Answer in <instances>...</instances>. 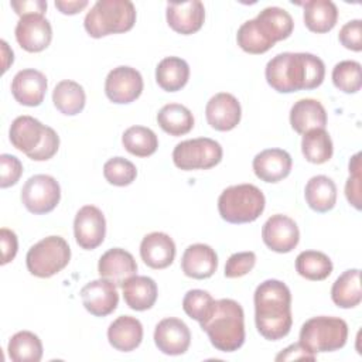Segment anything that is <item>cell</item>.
<instances>
[{
    "mask_svg": "<svg viewBox=\"0 0 362 362\" xmlns=\"http://www.w3.org/2000/svg\"><path fill=\"white\" fill-rule=\"evenodd\" d=\"M267 83L280 93L318 88L325 78L321 58L310 52H281L266 65Z\"/></svg>",
    "mask_w": 362,
    "mask_h": 362,
    "instance_id": "1",
    "label": "cell"
},
{
    "mask_svg": "<svg viewBox=\"0 0 362 362\" xmlns=\"http://www.w3.org/2000/svg\"><path fill=\"white\" fill-rule=\"evenodd\" d=\"M253 301L259 334L269 341L284 338L293 324L290 288L280 280H264L256 287Z\"/></svg>",
    "mask_w": 362,
    "mask_h": 362,
    "instance_id": "2",
    "label": "cell"
},
{
    "mask_svg": "<svg viewBox=\"0 0 362 362\" xmlns=\"http://www.w3.org/2000/svg\"><path fill=\"white\" fill-rule=\"evenodd\" d=\"M199 324L218 351L233 352L245 342L243 308L232 298L215 300L211 313Z\"/></svg>",
    "mask_w": 362,
    "mask_h": 362,
    "instance_id": "3",
    "label": "cell"
},
{
    "mask_svg": "<svg viewBox=\"0 0 362 362\" xmlns=\"http://www.w3.org/2000/svg\"><path fill=\"white\" fill-rule=\"evenodd\" d=\"M136 23V8L129 0H98L86 13L83 27L93 38L126 33Z\"/></svg>",
    "mask_w": 362,
    "mask_h": 362,
    "instance_id": "4",
    "label": "cell"
},
{
    "mask_svg": "<svg viewBox=\"0 0 362 362\" xmlns=\"http://www.w3.org/2000/svg\"><path fill=\"white\" fill-rule=\"evenodd\" d=\"M266 199L260 188L253 184H238L225 188L218 198V211L229 223L256 221L264 211Z\"/></svg>",
    "mask_w": 362,
    "mask_h": 362,
    "instance_id": "5",
    "label": "cell"
},
{
    "mask_svg": "<svg viewBox=\"0 0 362 362\" xmlns=\"http://www.w3.org/2000/svg\"><path fill=\"white\" fill-rule=\"evenodd\" d=\"M348 324L339 317H313L300 329V344L310 352H332L346 344Z\"/></svg>",
    "mask_w": 362,
    "mask_h": 362,
    "instance_id": "6",
    "label": "cell"
},
{
    "mask_svg": "<svg viewBox=\"0 0 362 362\" xmlns=\"http://www.w3.org/2000/svg\"><path fill=\"white\" fill-rule=\"evenodd\" d=\"M71 260L68 242L61 236H47L33 245L25 256L28 272L40 279H48L59 273Z\"/></svg>",
    "mask_w": 362,
    "mask_h": 362,
    "instance_id": "7",
    "label": "cell"
},
{
    "mask_svg": "<svg viewBox=\"0 0 362 362\" xmlns=\"http://www.w3.org/2000/svg\"><path fill=\"white\" fill-rule=\"evenodd\" d=\"M222 147L209 137H198L178 143L173 150L175 167L184 171L208 170L222 160Z\"/></svg>",
    "mask_w": 362,
    "mask_h": 362,
    "instance_id": "8",
    "label": "cell"
},
{
    "mask_svg": "<svg viewBox=\"0 0 362 362\" xmlns=\"http://www.w3.org/2000/svg\"><path fill=\"white\" fill-rule=\"evenodd\" d=\"M61 188L58 181L47 174L30 177L21 189L23 205L35 215L48 214L58 205Z\"/></svg>",
    "mask_w": 362,
    "mask_h": 362,
    "instance_id": "9",
    "label": "cell"
},
{
    "mask_svg": "<svg viewBox=\"0 0 362 362\" xmlns=\"http://www.w3.org/2000/svg\"><path fill=\"white\" fill-rule=\"evenodd\" d=\"M143 78L136 68H113L105 81V93L107 99L117 105H126L136 100L143 92Z\"/></svg>",
    "mask_w": 362,
    "mask_h": 362,
    "instance_id": "10",
    "label": "cell"
},
{
    "mask_svg": "<svg viewBox=\"0 0 362 362\" xmlns=\"http://www.w3.org/2000/svg\"><path fill=\"white\" fill-rule=\"evenodd\" d=\"M74 235L76 243L85 250L100 246L106 235V221L102 211L95 205L82 206L74 219Z\"/></svg>",
    "mask_w": 362,
    "mask_h": 362,
    "instance_id": "11",
    "label": "cell"
},
{
    "mask_svg": "<svg viewBox=\"0 0 362 362\" xmlns=\"http://www.w3.org/2000/svg\"><path fill=\"white\" fill-rule=\"evenodd\" d=\"M262 238L264 245L277 253L291 252L300 240V230L297 223L287 215H272L262 228Z\"/></svg>",
    "mask_w": 362,
    "mask_h": 362,
    "instance_id": "12",
    "label": "cell"
},
{
    "mask_svg": "<svg viewBox=\"0 0 362 362\" xmlns=\"http://www.w3.org/2000/svg\"><path fill=\"white\" fill-rule=\"evenodd\" d=\"M14 34L18 45L28 52L44 51L52 40L51 24L41 14H28L20 17Z\"/></svg>",
    "mask_w": 362,
    "mask_h": 362,
    "instance_id": "13",
    "label": "cell"
},
{
    "mask_svg": "<svg viewBox=\"0 0 362 362\" xmlns=\"http://www.w3.org/2000/svg\"><path fill=\"white\" fill-rule=\"evenodd\" d=\"M81 297L86 311L95 317L112 314L119 304L116 286L103 277L85 284L81 290Z\"/></svg>",
    "mask_w": 362,
    "mask_h": 362,
    "instance_id": "14",
    "label": "cell"
},
{
    "mask_svg": "<svg viewBox=\"0 0 362 362\" xmlns=\"http://www.w3.org/2000/svg\"><path fill=\"white\" fill-rule=\"evenodd\" d=\"M154 342L165 355H182L191 344V332L184 321L168 317L161 320L154 329Z\"/></svg>",
    "mask_w": 362,
    "mask_h": 362,
    "instance_id": "15",
    "label": "cell"
},
{
    "mask_svg": "<svg viewBox=\"0 0 362 362\" xmlns=\"http://www.w3.org/2000/svg\"><path fill=\"white\" fill-rule=\"evenodd\" d=\"M242 116L240 103L228 92L214 95L205 107V117L208 124L218 132H229L235 129Z\"/></svg>",
    "mask_w": 362,
    "mask_h": 362,
    "instance_id": "16",
    "label": "cell"
},
{
    "mask_svg": "<svg viewBox=\"0 0 362 362\" xmlns=\"http://www.w3.org/2000/svg\"><path fill=\"white\" fill-rule=\"evenodd\" d=\"M99 276L112 281L116 287L123 284L137 273V263L133 255L122 247H112L105 252L98 263Z\"/></svg>",
    "mask_w": 362,
    "mask_h": 362,
    "instance_id": "17",
    "label": "cell"
},
{
    "mask_svg": "<svg viewBox=\"0 0 362 362\" xmlns=\"http://www.w3.org/2000/svg\"><path fill=\"white\" fill-rule=\"evenodd\" d=\"M165 17L175 33L189 35L201 30L205 20V7L199 0L168 3Z\"/></svg>",
    "mask_w": 362,
    "mask_h": 362,
    "instance_id": "18",
    "label": "cell"
},
{
    "mask_svg": "<svg viewBox=\"0 0 362 362\" xmlns=\"http://www.w3.org/2000/svg\"><path fill=\"white\" fill-rule=\"evenodd\" d=\"M47 78L37 69H21L11 81V93L14 99L24 106H38L42 103L47 92Z\"/></svg>",
    "mask_w": 362,
    "mask_h": 362,
    "instance_id": "19",
    "label": "cell"
},
{
    "mask_svg": "<svg viewBox=\"0 0 362 362\" xmlns=\"http://www.w3.org/2000/svg\"><path fill=\"white\" fill-rule=\"evenodd\" d=\"M253 171L264 182H279L284 180L293 165L291 156L283 148H267L253 158Z\"/></svg>",
    "mask_w": 362,
    "mask_h": 362,
    "instance_id": "20",
    "label": "cell"
},
{
    "mask_svg": "<svg viewBox=\"0 0 362 362\" xmlns=\"http://www.w3.org/2000/svg\"><path fill=\"white\" fill-rule=\"evenodd\" d=\"M181 269L185 276L197 280L209 279L218 269L215 250L205 243L189 245L182 255Z\"/></svg>",
    "mask_w": 362,
    "mask_h": 362,
    "instance_id": "21",
    "label": "cell"
},
{
    "mask_svg": "<svg viewBox=\"0 0 362 362\" xmlns=\"http://www.w3.org/2000/svg\"><path fill=\"white\" fill-rule=\"evenodd\" d=\"M141 260L151 269L168 267L175 257V243L164 232H151L140 243Z\"/></svg>",
    "mask_w": 362,
    "mask_h": 362,
    "instance_id": "22",
    "label": "cell"
},
{
    "mask_svg": "<svg viewBox=\"0 0 362 362\" xmlns=\"http://www.w3.org/2000/svg\"><path fill=\"white\" fill-rule=\"evenodd\" d=\"M253 20L260 34L273 45L277 41L288 38L294 28V21L288 11L276 6L263 8Z\"/></svg>",
    "mask_w": 362,
    "mask_h": 362,
    "instance_id": "23",
    "label": "cell"
},
{
    "mask_svg": "<svg viewBox=\"0 0 362 362\" xmlns=\"http://www.w3.org/2000/svg\"><path fill=\"white\" fill-rule=\"evenodd\" d=\"M45 129L47 126H44L40 120L34 119L33 116L24 115L13 120L8 130V137L11 144L17 150L28 156L41 144L45 134Z\"/></svg>",
    "mask_w": 362,
    "mask_h": 362,
    "instance_id": "24",
    "label": "cell"
},
{
    "mask_svg": "<svg viewBox=\"0 0 362 362\" xmlns=\"http://www.w3.org/2000/svg\"><path fill=\"white\" fill-rule=\"evenodd\" d=\"M290 124L298 134H304L313 129H325V107L317 99H300L291 106Z\"/></svg>",
    "mask_w": 362,
    "mask_h": 362,
    "instance_id": "25",
    "label": "cell"
},
{
    "mask_svg": "<svg viewBox=\"0 0 362 362\" xmlns=\"http://www.w3.org/2000/svg\"><path fill=\"white\" fill-rule=\"evenodd\" d=\"M107 339L115 349L130 352L141 344L143 325L134 317L120 315L109 325Z\"/></svg>",
    "mask_w": 362,
    "mask_h": 362,
    "instance_id": "26",
    "label": "cell"
},
{
    "mask_svg": "<svg viewBox=\"0 0 362 362\" xmlns=\"http://www.w3.org/2000/svg\"><path fill=\"white\" fill-rule=\"evenodd\" d=\"M157 284L151 277L133 276L123 284L124 303L136 311L151 308L157 300Z\"/></svg>",
    "mask_w": 362,
    "mask_h": 362,
    "instance_id": "27",
    "label": "cell"
},
{
    "mask_svg": "<svg viewBox=\"0 0 362 362\" xmlns=\"http://www.w3.org/2000/svg\"><path fill=\"white\" fill-rule=\"evenodd\" d=\"M304 24L317 34L331 31L338 20V8L331 0H310L303 4Z\"/></svg>",
    "mask_w": 362,
    "mask_h": 362,
    "instance_id": "28",
    "label": "cell"
},
{
    "mask_svg": "<svg viewBox=\"0 0 362 362\" xmlns=\"http://www.w3.org/2000/svg\"><path fill=\"white\" fill-rule=\"evenodd\" d=\"M304 197L313 211L328 212L337 202V185L327 175H314L305 184Z\"/></svg>",
    "mask_w": 362,
    "mask_h": 362,
    "instance_id": "29",
    "label": "cell"
},
{
    "mask_svg": "<svg viewBox=\"0 0 362 362\" xmlns=\"http://www.w3.org/2000/svg\"><path fill=\"white\" fill-rule=\"evenodd\" d=\"M189 78V66L180 57H167L156 68V81L165 92H177L184 88Z\"/></svg>",
    "mask_w": 362,
    "mask_h": 362,
    "instance_id": "30",
    "label": "cell"
},
{
    "mask_svg": "<svg viewBox=\"0 0 362 362\" xmlns=\"http://www.w3.org/2000/svg\"><path fill=\"white\" fill-rule=\"evenodd\" d=\"M331 298L341 308H354L362 300L361 291V270H345L332 284Z\"/></svg>",
    "mask_w": 362,
    "mask_h": 362,
    "instance_id": "31",
    "label": "cell"
},
{
    "mask_svg": "<svg viewBox=\"0 0 362 362\" xmlns=\"http://www.w3.org/2000/svg\"><path fill=\"white\" fill-rule=\"evenodd\" d=\"M52 102L62 115L74 116L83 110L86 95L78 82L64 79L55 85L52 90Z\"/></svg>",
    "mask_w": 362,
    "mask_h": 362,
    "instance_id": "32",
    "label": "cell"
},
{
    "mask_svg": "<svg viewBox=\"0 0 362 362\" xmlns=\"http://www.w3.org/2000/svg\"><path fill=\"white\" fill-rule=\"evenodd\" d=\"M157 123L170 136H182L192 130L194 116L184 105L167 103L157 113Z\"/></svg>",
    "mask_w": 362,
    "mask_h": 362,
    "instance_id": "33",
    "label": "cell"
},
{
    "mask_svg": "<svg viewBox=\"0 0 362 362\" xmlns=\"http://www.w3.org/2000/svg\"><path fill=\"white\" fill-rule=\"evenodd\" d=\"M7 352L13 362H40L42 358V344L34 332L18 331L10 338Z\"/></svg>",
    "mask_w": 362,
    "mask_h": 362,
    "instance_id": "34",
    "label": "cell"
},
{
    "mask_svg": "<svg viewBox=\"0 0 362 362\" xmlns=\"http://www.w3.org/2000/svg\"><path fill=\"white\" fill-rule=\"evenodd\" d=\"M301 151L307 161L313 164L327 163L334 153L332 140L325 129H313L304 133L301 140Z\"/></svg>",
    "mask_w": 362,
    "mask_h": 362,
    "instance_id": "35",
    "label": "cell"
},
{
    "mask_svg": "<svg viewBox=\"0 0 362 362\" xmlns=\"http://www.w3.org/2000/svg\"><path fill=\"white\" fill-rule=\"evenodd\" d=\"M296 270L307 280L320 281L332 273V262L322 252L304 250L296 257Z\"/></svg>",
    "mask_w": 362,
    "mask_h": 362,
    "instance_id": "36",
    "label": "cell"
},
{
    "mask_svg": "<svg viewBox=\"0 0 362 362\" xmlns=\"http://www.w3.org/2000/svg\"><path fill=\"white\" fill-rule=\"evenodd\" d=\"M123 147L136 157H148L156 153L158 139L156 133L144 126H132L122 136Z\"/></svg>",
    "mask_w": 362,
    "mask_h": 362,
    "instance_id": "37",
    "label": "cell"
},
{
    "mask_svg": "<svg viewBox=\"0 0 362 362\" xmlns=\"http://www.w3.org/2000/svg\"><path fill=\"white\" fill-rule=\"evenodd\" d=\"M332 82L345 93H356L362 86L361 64L356 61H341L332 69Z\"/></svg>",
    "mask_w": 362,
    "mask_h": 362,
    "instance_id": "38",
    "label": "cell"
},
{
    "mask_svg": "<svg viewBox=\"0 0 362 362\" xmlns=\"http://www.w3.org/2000/svg\"><path fill=\"white\" fill-rule=\"evenodd\" d=\"M103 177L116 187L130 185L137 177L136 165L123 157L109 158L103 165Z\"/></svg>",
    "mask_w": 362,
    "mask_h": 362,
    "instance_id": "39",
    "label": "cell"
},
{
    "mask_svg": "<svg viewBox=\"0 0 362 362\" xmlns=\"http://www.w3.org/2000/svg\"><path fill=\"white\" fill-rule=\"evenodd\" d=\"M236 41L238 45L249 54H264L273 47V44L260 34L255 20H247L239 27Z\"/></svg>",
    "mask_w": 362,
    "mask_h": 362,
    "instance_id": "40",
    "label": "cell"
},
{
    "mask_svg": "<svg viewBox=\"0 0 362 362\" xmlns=\"http://www.w3.org/2000/svg\"><path fill=\"white\" fill-rule=\"evenodd\" d=\"M214 303H215V300L212 298V296L208 291L194 288V290H189L185 293V296L182 298V308L188 317L201 322L211 313Z\"/></svg>",
    "mask_w": 362,
    "mask_h": 362,
    "instance_id": "41",
    "label": "cell"
},
{
    "mask_svg": "<svg viewBox=\"0 0 362 362\" xmlns=\"http://www.w3.org/2000/svg\"><path fill=\"white\" fill-rule=\"evenodd\" d=\"M256 264V255L253 252H238L229 256L225 264V277L238 279L247 274Z\"/></svg>",
    "mask_w": 362,
    "mask_h": 362,
    "instance_id": "42",
    "label": "cell"
},
{
    "mask_svg": "<svg viewBox=\"0 0 362 362\" xmlns=\"http://www.w3.org/2000/svg\"><path fill=\"white\" fill-rule=\"evenodd\" d=\"M361 153L349 160V178L345 184V195L352 206L361 209Z\"/></svg>",
    "mask_w": 362,
    "mask_h": 362,
    "instance_id": "43",
    "label": "cell"
},
{
    "mask_svg": "<svg viewBox=\"0 0 362 362\" xmlns=\"http://www.w3.org/2000/svg\"><path fill=\"white\" fill-rule=\"evenodd\" d=\"M0 168H1V177H0V187L7 188L20 180L23 174V164L21 161L11 154H1L0 156Z\"/></svg>",
    "mask_w": 362,
    "mask_h": 362,
    "instance_id": "44",
    "label": "cell"
},
{
    "mask_svg": "<svg viewBox=\"0 0 362 362\" xmlns=\"http://www.w3.org/2000/svg\"><path fill=\"white\" fill-rule=\"evenodd\" d=\"M338 38L346 49L359 52L362 49V21L356 18L344 24Z\"/></svg>",
    "mask_w": 362,
    "mask_h": 362,
    "instance_id": "45",
    "label": "cell"
},
{
    "mask_svg": "<svg viewBox=\"0 0 362 362\" xmlns=\"http://www.w3.org/2000/svg\"><path fill=\"white\" fill-rule=\"evenodd\" d=\"M58 147H59V137H58L57 132L52 127L47 126L41 144L38 146L37 150L30 153L27 157L34 161H45V160L52 158L57 154Z\"/></svg>",
    "mask_w": 362,
    "mask_h": 362,
    "instance_id": "46",
    "label": "cell"
},
{
    "mask_svg": "<svg viewBox=\"0 0 362 362\" xmlns=\"http://www.w3.org/2000/svg\"><path fill=\"white\" fill-rule=\"evenodd\" d=\"M0 242H1V264H7L11 262L18 249V240L13 230L7 228L0 229Z\"/></svg>",
    "mask_w": 362,
    "mask_h": 362,
    "instance_id": "47",
    "label": "cell"
},
{
    "mask_svg": "<svg viewBox=\"0 0 362 362\" xmlns=\"http://www.w3.org/2000/svg\"><path fill=\"white\" fill-rule=\"evenodd\" d=\"M11 7L14 8L16 14L20 17L28 16V14H41L44 16L47 10V1L44 0H20V1H11Z\"/></svg>",
    "mask_w": 362,
    "mask_h": 362,
    "instance_id": "48",
    "label": "cell"
},
{
    "mask_svg": "<svg viewBox=\"0 0 362 362\" xmlns=\"http://www.w3.org/2000/svg\"><path fill=\"white\" fill-rule=\"evenodd\" d=\"M296 359H310V361H314L315 359V354L310 352L300 342H296V344H291L290 346H287L286 349H283L276 356L277 362H281V361H296Z\"/></svg>",
    "mask_w": 362,
    "mask_h": 362,
    "instance_id": "49",
    "label": "cell"
},
{
    "mask_svg": "<svg viewBox=\"0 0 362 362\" xmlns=\"http://www.w3.org/2000/svg\"><path fill=\"white\" fill-rule=\"evenodd\" d=\"M88 6V0H72V1H66V0H57L55 1V7L62 13V14H76L79 11H82L85 7Z\"/></svg>",
    "mask_w": 362,
    "mask_h": 362,
    "instance_id": "50",
    "label": "cell"
},
{
    "mask_svg": "<svg viewBox=\"0 0 362 362\" xmlns=\"http://www.w3.org/2000/svg\"><path fill=\"white\" fill-rule=\"evenodd\" d=\"M0 44H1V52H3V72H6L8 69V65L13 64L14 57H13V51L8 48L4 40H1Z\"/></svg>",
    "mask_w": 362,
    "mask_h": 362,
    "instance_id": "51",
    "label": "cell"
}]
</instances>
